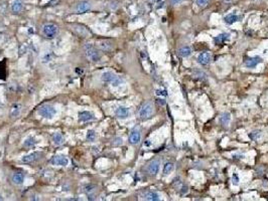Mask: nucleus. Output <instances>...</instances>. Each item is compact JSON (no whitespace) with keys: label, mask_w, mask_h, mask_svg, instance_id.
Instances as JSON below:
<instances>
[{"label":"nucleus","mask_w":268,"mask_h":201,"mask_svg":"<svg viewBox=\"0 0 268 201\" xmlns=\"http://www.w3.org/2000/svg\"><path fill=\"white\" fill-rule=\"evenodd\" d=\"M84 51L85 54H86L87 58H89L91 61L93 63H97V61L100 60L101 56L99 51L96 49V47L91 43H86L84 45Z\"/></svg>","instance_id":"obj_1"},{"label":"nucleus","mask_w":268,"mask_h":201,"mask_svg":"<svg viewBox=\"0 0 268 201\" xmlns=\"http://www.w3.org/2000/svg\"><path fill=\"white\" fill-rule=\"evenodd\" d=\"M153 105H152L151 102H146L141 106L140 110H139V117L142 120H146L149 119L152 115H153Z\"/></svg>","instance_id":"obj_2"},{"label":"nucleus","mask_w":268,"mask_h":201,"mask_svg":"<svg viewBox=\"0 0 268 201\" xmlns=\"http://www.w3.org/2000/svg\"><path fill=\"white\" fill-rule=\"evenodd\" d=\"M56 114V111L55 107H53L51 105H42L41 108L38 109V115L41 116L44 119H53Z\"/></svg>","instance_id":"obj_3"},{"label":"nucleus","mask_w":268,"mask_h":201,"mask_svg":"<svg viewBox=\"0 0 268 201\" xmlns=\"http://www.w3.org/2000/svg\"><path fill=\"white\" fill-rule=\"evenodd\" d=\"M102 80L104 82H108V84H112V86L117 87L122 82L121 77H119L118 75H116L114 72H106L102 75Z\"/></svg>","instance_id":"obj_4"},{"label":"nucleus","mask_w":268,"mask_h":201,"mask_svg":"<svg viewBox=\"0 0 268 201\" xmlns=\"http://www.w3.org/2000/svg\"><path fill=\"white\" fill-rule=\"evenodd\" d=\"M42 33L48 38H53L58 33V26L53 23H46L42 26Z\"/></svg>","instance_id":"obj_5"},{"label":"nucleus","mask_w":268,"mask_h":201,"mask_svg":"<svg viewBox=\"0 0 268 201\" xmlns=\"http://www.w3.org/2000/svg\"><path fill=\"white\" fill-rule=\"evenodd\" d=\"M159 167H160V161L158 159H154L148 164L147 170L151 175H156L159 171Z\"/></svg>","instance_id":"obj_6"},{"label":"nucleus","mask_w":268,"mask_h":201,"mask_svg":"<svg viewBox=\"0 0 268 201\" xmlns=\"http://www.w3.org/2000/svg\"><path fill=\"white\" fill-rule=\"evenodd\" d=\"M51 164L56 165V166H67L69 164V159L65 156H55L51 160Z\"/></svg>","instance_id":"obj_7"},{"label":"nucleus","mask_w":268,"mask_h":201,"mask_svg":"<svg viewBox=\"0 0 268 201\" xmlns=\"http://www.w3.org/2000/svg\"><path fill=\"white\" fill-rule=\"evenodd\" d=\"M141 139V134L140 131L137 129H134L133 131H131L130 135H129V143L131 145H136L140 142Z\"/></svg>","instance_id":"obj_8"},{"label":"nucleus","mask_w":268,"mask_h":201,"mask_svg":"<svg viewBox=\"0 0 268 201\" xmlns=\"http://www.w3.org/2000/svg\"><path fill=\"white\" fill-rule=\"evenodd\" d=\"M39 157H41V153L34 152V153H31V154H28L26 156H23V157L21 158V162L26 163V164H30V163H34L37 159H39Z\"/></svg>","instance_id":"obj_9"},{"label":"nucleus","mask_w":268,"mask_h":201,"mask_svg":"<svg viewBox=\"0 0 268 201\" xmlns=\"http://www.w3.org/2000/svg\"><path fill=\"white\" fill-rule=\"evenodd\" d=\"M96 119V117L94 116L93 113L88 112V111H83V112L79 113V121L81 122H91Z\"/></svg>","instance_id":"obj_10"},{"label":"nucleus","mask_w":268,"mask_h":201,"mask_svg":"<svg viewBox=\"0 0 268 201\" xmlns=\"http://www.w3.org/2000/svg\"><path fill=\"white\" fill-rule=\"evenodd\" d=\"M91 9V4L88 1H81L77 4L76 6V11L78 13H84L87 12L88 10Z\"/></svg>","instance_id":"obj_11"},{"label":"nucleus","mask_w":268,"mask_h":201,"mask_svg":"<svg viewBox=\"0 0 268 201\" xmlns=\"http://www.w3.org/2000/svg\"><path fill=\"white\" fill-rule=\"evenodd\" d=\"M129 109L126 107H118L115 111V115H116L117 118L119 119H126L127 117L129 116Z\"/></svg>","instance_id":"obj_12"},{"label":"nucleus","mask_w":268,"mask_h":201,"mask_svg":"<svg viewBox=\"0 0 268 201\" xmlns=\"http://www.w3.org/2000/svg\"><path fill=\"white\" fill-rule=\"evenodd\" d=\"M212 56L209 53H202L197 58V63L202 65H207L211 63Z\"/></svg>","instance_id":"obj_13"},{"label":"nucleus","mask_w":268,"mask_h":201,"mask_svg":"<svg viewBox=\"0 0 268 201\" xmlns=\"http://www.w3.org/2000/svg\"><path fill=\"white\" fill-rule=\"evenodd\" d=\"M260 63H262V60H261L259 56H255V58H247L245 60V65L249 68H254L255 67H257Z\"/></svg>","instance_id":"obj_14"},{"label":"nucleus","mask_w":268,"mask_h":201,"mask_svg":"<svg viewBox=\"0 0 268 201\" xmlns=\"http://www.w3.org/2000/svg\"><path fill=\"white\" fill-rule=\"evenodd\" d=\"M144 199L149 201H158L160 198H159V195L156 192H154V191H148V192L144 194Z\"/></svg>","instance_id":"obj_15"},{"label":"nucleus","mask_w":268,"mask_h":201,"mask_svg":"<svg viewBox=\"0 0 268 201\" xmlns=\"http://www.w3.org/2000/svg\"><path fill=\"white\" fill-rule=\"evenodd\" d=\"M11 181L13 182L14 184L16 185H20V184L23 183L24 181V176H23L21 173H14L11 177Z\"/></svg>","instance_id":"obj_16"},{"label":"nucleus","mask_w":268,"mask_h":201,"mask_svg":"<svg viewBox=\"0 0 268 201\" xmlns=\"http://www.w3.org/2000/svg\"><path fill=\"white\" fill-rule=\"evenodd\" d=\"M240 19V17L237 14H228L227 16H225L224 17V21L225 23H227V24H233V23H235L236 21H238Z\"/></svg>","instance_id":"obj_17"},{"label":"nucleus","mask_w":268,"mask_h":201,"mask_svg":"<svg viewBox=\"0 0 268 201\" xmlns=\"http://www.w3.org/2000/svg\"><path fill=\"white\" fill-rule=\"evenodd\" d=\"M219 121H220V123L223 125V126H227V125L230 123V121H231V114L228 112L223 113V114L221 115Z\"/></svg>","instance_id":"obj_18"},{"label":"nucleus","mask_w":268,"mask_h":201,"mask_svg":"<svg viewBox=\"0 0 268 201\" xmlns=\"http://www.w3.org/2000/svg\"><path fill=\"white\" fill-rule=\"evenodd\" d=\"M178 55L182 56V58H187L192 54V48L190 46H183L182 48L178 49Z\"/></svg>","instance_id":"obj_19"},{"label":"nucleus","mask_w":268,"mask_h":201,"mask_svg":"<svg viewBox=\"0 0 268 201\" xmlns=\"http://www.w3.org/2000/svg\"><path fill=\"white\" fill-rule=\"evenodd\" d=\"M230 39V34L229 33H221L219 34L218 36L215 37V42L217 44L223 43V42L227 41V40Z\"/></svg>","instance_id":"obj_20"},{"label":"nucleus","mask_w":268,"mask_h":201,"mask_svg":"<svg viewBox=\"0 0 268 201\" xmlns=\"http://www.w3.org/2000/svg\"><path fill=\"white\" fill-rule=\"evenodd\" d=\"M98 45L103 50H109L112 47V42L109 40H101V41H99Z\"/></svg>","instance_id":"obj_21"},{"label":"nucleus","mask_w":268,"mask_h":201,"mask_svg":"<svg viewBox=\"0 0 268 201\" xmlns=\"http://www.w3.org/2000/svg\"><path fill=\"white\" fill-rule=\"evenodd\" d=\"M22 9V3L20 0H15L11 5V11L14 13H18Z\"/></svg>","instance_id":"obj_22"},{"label":"nucleus","mask_w":268,"mask_h":201,"mask_svg":"<svg viewBox=\"0 0 268 201\" xmlns=\"http://www.w3.org/2000/svg\"><path fill=\"white\" fill-rule=\"evenodd\" d=\"M53 144H55V145H56V146L62 145V144L63 143V138L62 134H61V133H56V134H53Z\"/></svg>","instance_id":"obj_23"},{"label":"nucleus","mask_w":268,"mask_h":201,"mask_svg":"<svg viewBox=\"0 0 268 201\" xmlns=\"http://www.w3.org/2000/svg\"><path fill=\"white\" fill-rule=\"evenodd\" d=\"M35 143H36V140H35L34 137H28V138L25 139V141L23 142V145H24V147L30 148V147H32V146H34Z\"/></svg>","instance_id":"obj_24"},{"label":"nucleus","mask_w":268,"mask_h":201,"mask_svg":"<svg viewBox=\"0 0 268 201\" xmlns=\"http://www.w3.org/2000/svg\"><path fill=\"white\" fill-rule=\"evenodd\" d=\"M74 29L76 30L79 34L83 35V36H87V35L89 34V30L87 29V28L83 27V26H79V25H78V26H75Z\"/></svg>","instance_id":"obj_25"},{"label":"nucleus","mask_w":268,"mask_h":201,"mask_svg":"<svg viewBox=\"0 0 268 201\" xmlns=\"http://www.w3.org/2000/svg\"><path fill=\"white\" fill-rule=\"evenodd\" d=\"M20 105H18V104H15V105L12 106V108H11V117H16V116L19 115L20 113Z\"/></svg>","instance_id":"obj_26"},{"label":"nucleus","mask_w":268,"mask_h":201,"mask_svg":"<svg viewBox=\"0 0 268 201\" xmlns=\"http://www.w3.org/2000/svg\"><path fill=\"white\" fill-rule=\"evenodd\" d=\"M173 168H175V166H173L172 163H169V162L166 163V164L164 165V167H163V173L165 174V175L169 174L173 170Z\"/></svg>","instance_id":"obj_27"},{"label":"nucleus","mask_w":268,"mask_h":201,"mask_svg":"<svg viewBox=\"0 0 268 201\" xmlns=\"http://www.w3.org/2000/svg\"><path fill=\"white\" fill-rule=\"evenodd\" d=\"M260 136H261V131H259V130H255V131L251 132V133L249 134V138H250L252 141L257 140Z\"/></svg>","instance_id":"obj_28"},{"label":"nucleus","mask_w":268,"mask_h":201,"mask_svg":"<svg viewBox=\"0 0 268 201\" xmlns=\"http://www.w3.org/2000/svg\"><path fill=\"white\" fill-rule=\"evenodd\" d=\"M87 140L90 141V142H93L95 141L96 139V132L94 131V130H89L88 132H87Z\"/></svg>","instance_id":"obj_29"},{"label":"nucleus","mask_w":268,"mask_h":201,"mask_svg":"<svg viewBox=\"0 0 268 201\" xmlns=\"http://www.w3.org/2000/svg\"><path fill=\"white\" fill-rule=\"evenodd\" d=\"M85 191H86V193L88 195H90L91 193L95 192L96 191V186L93 185V184H89V185H87L86 187H85Z\"/></svg>","instance_id":"obj_30"},{"label":"nucleus","mask_w":268,"mask_h":201,"mask_svg":"<svg viewBox=\"0 0 268 201\" xmlns=\"http://www.w3.org/2000/svg\"><path fill=\"white\" fill-rule=\"evenodd\" d=\"M239 181H240L239 175L236 174V173H234V174H233V176H232V183L234 184V185H238Z\"/></svg>","instance_id":"obj_31"},{"label":"nucleus","mask_w":268,"mask_h":201,"mask_svg":"<svg viewBox=\"0 0 268 201\" xmlns=\"http://www.w3.org/2000/svg\"><path fill=\"white\" fill-rule=\"evenodd\" d=\"M122 143H123V141H122V139H121V138H119V137L115 138V139H114V141L112 142V144H113L114 146H120V145H122Z\"/></svg>","instance_id":"obj_32"},{"label":"nucleus","mask_w":268,"mask_h":201,"mask_svg":"<svg viewBox=\"0 0 268 201\" xmlns=\"http://www.w3.org/2000/svg\"><path fill=\"white\" fill-rule=\"evenodd\" d=\"M209 0H197V4L199 6H206L208 4Z\"/></svg>","instance_id":"obj_33"},{"label":"nucleus","mask_w":268,"mask_h":201,"mask_svg":"<svg viewBox=\"0 0 268 201\" xmlns=\"http://www.w3.org/2000/svg\"><path fill=\"white\" fill-rule=\"evenodd\" d=\"M156 94H160V96H162V97H165L166 96V91H162V89H157L156 91Z\"/></svg>","instance_id":"obj_34"},{"label":"nucleus","mask_w":268,"mask_h":201,"mask_svg":"<svg viewBox=\"0 0 268 201\" xmlns=\"http://www.w3.org/2000/svg\"><path fill=\"white\" fill-rule=\"evenodd\" d=\"M156 102L159 104V105H161V106L165 105V100H164V99H157Z\"/></svg>","instance_id":"obj_35"},{"label":"nucleus","mask_w":268,"mask_h":201,"mask_svg":"<svg viewBox=\"0 0 268 201\" xmlns=\"http://www.w3.org/2000/svg\"><path fill=\"white\" fill-rule=\"evenodd\" d=\"M182 0H170V2L173 4V5H176V4H180Z\"/></svg>","instance_id":"obj_36"}]
</instances>
